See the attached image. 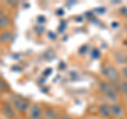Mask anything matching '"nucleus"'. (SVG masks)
<instances>
[{
    "mask_svg": "<svg viewBox=\"0 0 127 119\" xmlns=\"http://www.w3.org/2000/svg\"><path fill=\"white\" fill-rule=\"evenodd\" d=\"M10 23V20L9 18L4 15H1L0 14V28H4V27H7Z\"/></svg>",
    "mask_w": 127,
    "mask_h": 119,
    "instance_id": "7",
    "label": "nucleus"
},
{
    "mask_svg": "<svg viewBox=\"0 0 127 119\" xmlns=\"http://www.w3.org/2000/svg\"><path fill=\"white\" fill-rule=\"evenodd\" d=\"M3 111H4V114L6 115L7 117H13L14 116V112H13V109L10 104H5L4 108H3Z\"/></svg>",
    "mask_w": 127,
    "mask_h": 119,
    "instance_id": "8",
    "label": "nucleus"
},
{
    "mask_svg": "<svg viewBox=\"0 0 127 119\" xmlns=\"http://www.w3.org/2000/svg\"><path fill=\"white\" fill-rule=\"evenodd\" d=\"M118 26H119L118 22H112V27H113V28H118Z\"/></svg>",
    "mask_w": 127,
    "mask_h": 119,
    "instance_id": "20",
    "label": "nucleus"
},
{
    "mask_svg": "<svg viewBox=\"0 0 127 119\" xmlns=\"http://www.w3.org/2000/svg\"><path fill=\"white\" fill-rule=\"evenodd\" d=\"M125 62H126V63H127V57H126V60H125Z\"/></svg>",
    "mask_w": 127,
    "mask_h": 119,
    "instance_id": "24",
    "label": "nucleus"
},
{
    "mask_svg": "<svg viewBox=\"0 0 127 119\" xmlns=\"http://www.w3.org/2000/svg\"><path fill=\"white\" fill-rule=\"evenodd\" d=\"M45 21H46V18L43 17V16H39V17L37 18V22L42 23V22H45Z\"/></svg>",
    "mask_w": 127,
    "mask_h": 119,
    "instance_id": "15",
    "label": "nucleus"
},
{
    "mask_svg": "<svg viewBox=\"0 0 127 119\" xmlns=\"http://www.w3.org/2000/svg\"><path fill=\"white\" fill-rule=\"evenodd\" d=\"M65 119H71L70 117H65Z\"/></svg>",
    "mask_w": 127,
    "mask_h": 119,
    "instance_id": "22",
    "label": "nucleus"
},
{
    "mask_svg": "<svg viewBox=\"0 0 127 119\" xmlns=\"http://www.w3.org/2000/svg\"><path fill=\"white\" fill-rule=\"evenodd\" d=\"M43 30H45V28H43L42 26H39L38 28H36V29H35V31H36V32H38V33L43 32Z\"/></svg>",
    "mask_w": 127,
    "mask_h": 119,
    "instance_id": "13",
    "label": "nucleus"
},
{
    "mask_svg": "<svg viewBox=\"0 0 127 119\" xmlns=\"http://www.w3.org/2000/svg\"><path fill=\"white\" fill-rule=\"evenodd\" d=\"M110 113L113 114L114 116H117V117H121L123 115V109L120 105L113 104V105H111V108H110Z\"/></svg>",
    "mask_w": 127,
    "mask_h": 119,
    "instance_id": "5",
    "label": "nucleus"
},
{
    "mask_svg": "<svg viewBox=\"0 0 127 119\" xmlns=\"http://www.w3.org/2000/svg\"><path fill=\"white\" fill-rule=\"evenodd\" d=\"M125 44H126V45H127V39H126V41H125Z\"/></svg>",
    "mask_w": 127,
    "mask_h": 119,
    "instance_id": "23",
    "label": "nucleus"
},
{
    "mask_svg": "<svg viewBox=\"0 0 127 119\" xmlns=\"http://www.w3.org/2000/svg\"><path fill=\"white\" fill-rule=\"evenodd\" d=\"M4 88H6V84L3 81L0 80V89H4Z\"/></svg>",
    "mask_w": 127,
    "mask_h": 119,
    "instance_id": "14",
    "label": "nucleus"
},
{
    "mask_svg": "<svg viewBox=\"0 0 127 119\" xmlns=\"http://www.w3.org/2000/svg\"><path fill=\"white\" fill-rule=\"evenodd\" d=\"M47 116L49 119H57V116H56V114H55V112H53V111H47Z\"/></svg>",
    "mask_w": 127,
    "mask_h": 119,
    "instance_id": "12",
    "label": "nucleus"
},
{
    "mask_svg": "<svg viewBox=\"0 0 127 119\" xmlns=\"http://www.w3.org/2000/svg\"><path fill=\"white\" fill-rule=\"evenodd\" d=\"M11 38H12V35H11V33H9V32H5V33H2V34H1V36H0V41L6 43V42H9Z\"/></svg>",
    "mask_w": 127,
    "mask_h": 119,
    "instance_id": "9",
    "label": "nucleus"
},
{
    "mask_svg": "<svg viewBox=\"0 0 127 119\" xmlns=\"http://www.w3.org/2000/svg\"><path fill=\"white\" fill-rule=\"evenodd\" d=\"M100 88L103 93H105L106 94V96L108 97L110 100H117L118 97H117V95L116 93H114V88H113V86H111L110 84H108V83H106V82H101L100 83Z\"/></svg>",
    "mask_w": 127,
    "mask_h": 119,
    "instance_id": "2",
    "label": "nucleus"
},
{
    "mask_svg": "<svg viewBox=\"0 0 127 119\" xmlns=\"http://www.w3.org/2000/svg\"><path fill=\"white\" fill-rule=\"evenodd\" d=\"M100 112H101V114L103 115L104 117H108L109 115L111 114L110 113V108L107 104H102L101 106H100Z\"/></svg>",
    "mask_w": 127,
    "mask_h": 119,
    "instance_id": "6",
    "label": "nucleus"
},
{
    "mask_svg": "<svg viewBox=\"0 0 127 119\" xmlns=\"http://www.w3.org/2000/svg\"><path fill=\"white\" fill-rule=\"evenodd\" d=\"M50 73H51V69H50V68H48V70L45 71V74H46V76H49Z\"/></svg>",
    "mask_w": 127,
    "mask_h": 119,
    "instance_id": "19",
    "label": "nucleus"
},
{
    "mask_svg": "<svg viewBox=\"0 0 127 119\" xmlns=\"http://www.w3.org/2000/svg\"><path fill=\"white\" fill-rule=\"evenodd\" d=\"M13 104H14L15 108L18 111H20V112H25V111H27L28 108H29V103L21 98H14Z\"/></svg>",
    "mask_w": 127,
    "mask_h": 119,
    "instance_id": "3",
    "label": "nucleus"
},
{
    "mask_svg": "<svg viewBox=\"0 0 127 119\" xmlns=\"http://www.w3.org/2000/svg\"><path fill=\"white\" fill-rule=\"evenodd\" d=\"M96 12H98V13L103 14L105 12V7H98V9H96Z\"/></svg>",
    "mask_w": 127,
    "mask_h": 119,
    "instance_id": "17",
    "label": "nucleus"
},
{
    "mask_svg": "<svg viewBox=\"0 0 127 119\" xmlns=\"http://www.w3.org/2000/svg\"><path fill=\"white\" fill-rule=\"evenodd\" d=\"M121 90L123 94L127 96V81H122L121 82Z\"/></svg>",
    "mask_w": 127,
    "mask_h": 119,
    "instance_id": "10",
    "label": "nucleus"
},
{
    "mask_svg": "<svg viewBox=\"0 0 127 119\" xmlns=\"http://www.w3.org/2000/svg\"><path fill=\"white\" fill-rule=\"evenodd\" d=\"M100 55H101L100 50L96 49V48L93 49L92 52H91V57H92V59H98V58H100Z\"/></svg>",
    "mask_w": 127,
    "mask_h": 119,
    "instance_id": "11",
    "label": "nucleus"
},
{
    "mask_svg": "<svg viewBox=\"0 0 127 119\" xmlns=\"http://www.w3.org/2000/svg\"><path fill=\"white\" fill-rule=\"evenodd\" d=\"M48 34H49V37L51 39H56V34H54L53 32H49Z\"/></svg>",
    "mask_w": 127,
    "mask_h": 119,
    "instance_id": "16",
    "label": "nucleus"
},
{
    "mask_svg": "<svg viewBox=\"0 0 127 119\" xmlns=\"http://www.w3.org/2000/svg\"><path fill=\"white\" fill-rule=\"evenodd\" d=\"M57 14H59V15L64 14V11H57Z\"/></svg>",
    "mask_w": 127,
    "mask_h": 119,
    "instance_id": "21",
    "label": "nucleus"
},
{
    "mask_svg": "<svg viewBox=\"0 0 127 119\" xmlns=\"http://www.w3.org/2000/svg\"><path fill=\"white\" fill-rule=\"evenodd\" d=\"M29 116L31 119H40L41 118V109L36 104L31 105Z\"/></svg>",
    "mask_w": 127,
    "mask_h": 119,
    "instance_id": "4",
    "label": "nucleus"
},
{
    "mask_svg": "<svg viewBox=\"0 0 127 119\" xmlns=\"http://www.w3.org/2000/svg\"><path fill=\"white\" fill-rule=\"evenodd\" d=\"M86 50H87V46H84V47H82V48L79 49V52H81V53H85Z\"/></svg>",
    "mask_w": 127,
    "mask_h": 119,
    "instance_id": "18",
    "label": "nucleus"
},
{
    "mask_svg": "<svg viewBox=\"0 0 127 119\" xmlns=\"http://www.w3.org/2000/svg\"><path fill=\"white\" fill-rule=\"evenodd\" d=\"M104 74L110 82H118L120 79V73H119L116 67L112 65H108L104 69Z\"/></svg>",
    "mask_w": 127,
    "mask_h": 119,
    "instance_id": "1",
    "label": "nucleus"
}]
</instances>
